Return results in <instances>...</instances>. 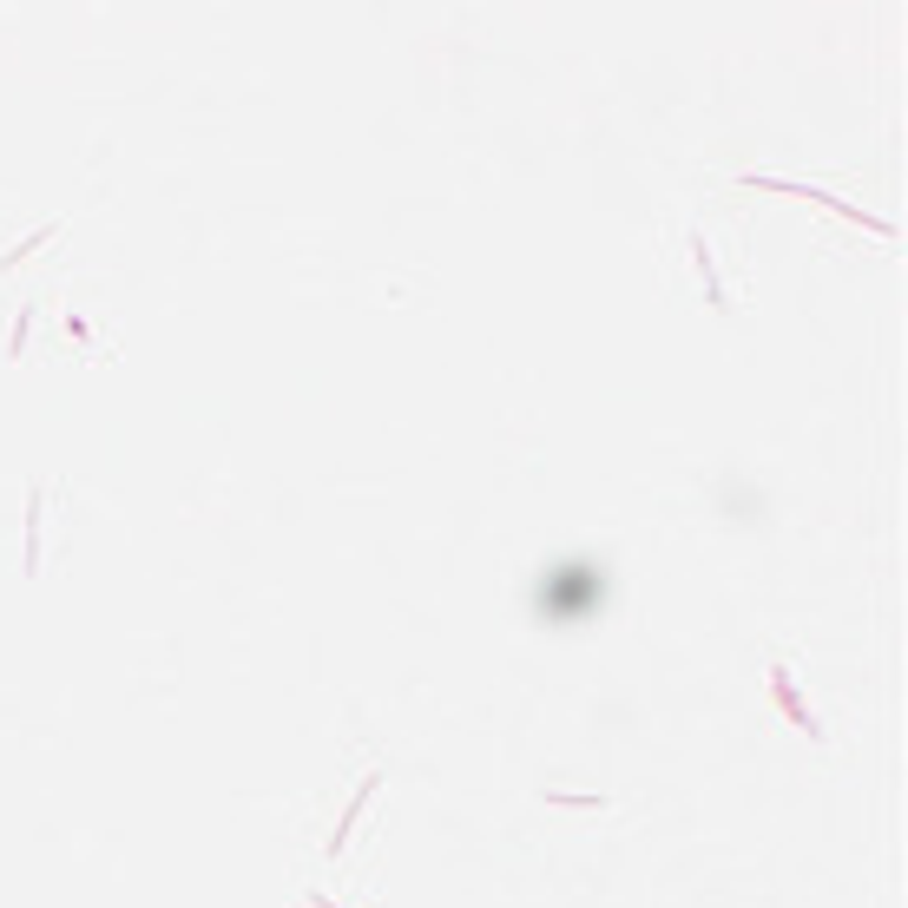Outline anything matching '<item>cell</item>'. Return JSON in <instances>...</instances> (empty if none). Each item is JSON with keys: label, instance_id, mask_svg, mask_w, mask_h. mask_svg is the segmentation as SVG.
I'll return each mask as SVG.
<instances>
[{"label": "cell", "instance_id": "obj_7", "mask_svg": "<svg viewBox=\"0 0 908 908\" xmlns=\"http://www.w3.org/2000/svg\"><path fill=\"white\" fill-rule=\"evenodd\" d=\"M53 231H60V224H40V231H27V237H20V244H14V251L0 257V270H14V264H20V257H33V251H40V244H47V237H53Z\"/></svg>", "mask_w": 908, "mask_h": 908}, {"label": "cell", "instance_id": "obj_4", "mask_svg": "<svg viewBox=\"0 0 908 908\" xmlns=\"http://www.w3.org/2000/svg\"><path fill=\"white\" fill-rule=\"evenodd\" d=\"M751 191H777V198H803V204H816V211H830L836 204V191H816V185H797V178H764V172H751L744 178Z\"/></svg>", "mask_w": 908, "mask_h": 908}, {"label": "cell", "instance_id": "obj_2", "mask_svg": "<svg viewBox=\"0 0 908 908\" xmlns=\"http://www.w3.org/2000/svg\"><path fill=\"white\" fill-rule=\"evenodd\" d=\"M770 698H777V711H783L790 724H797L803 737H823V724H816V711L797 698V678H790V665H783V658L770 665Z\"/></svg>", "mask_w": 908, "mask_h": 908}, {"label": "cell", "instance_id": "obj_8", "mask_svg": "<svg viewBox=\"0 0 908 908\" xmlns=\"http://www.w3.org/2000/svg\"><path fill=\"white\" fill-rule=\"evenodd\" d=\"M33 316H40V310H33V303H27V310H20V316H14V336H7V362H20V356H27V336H33Z\"/></svg>", "mask_w": 908, "mask_h": 908}, {"label": "cell", "instance_id": "obj_9", "mask_svg": "<svg viewBox=\"0 0 908 908\" xmlns=\"http://www.w3.org/2000/svg\"><path fill=\"white\" fill-rule=\"evenodd\" d=\"M310 908H343V902H336L329 889H310Z\"/></svg>", "mask_w": 908, "mask_h": 908}, {"label": "cell", "instance_id": "obj_1", "mask_svg": "<svg viewBox=\"0 0 908 908\" xmlns=\"http://www.w3.org/2000/svg\"><path fill=\"white\" fill-rule=\"evenodd\" d=\"M612 599V573L606 560H553L540 566V580H533V612L547 619V626H586L599 619Z\"/></svg>", "mask_w": 908, "mask_h": 908}, {"label": "cell", "instance_id": "obj_5", "mask_svg": "<svg viewBox=\"0 0 908 908\" xmlns=\"http://www.w3.org/2000/svg\"><path fill=\"white\" fill-rule=\"evenodd\" d=\"M691 264H698V283H705V303L711 310H731V297H724V283H718V257H711V244L698 231H691Z\"/></svg>", "mask_w": 908, "mask_h": 908}, {"label": "cell", "instance_id": "obj_3", "mask_svg": "<svg viewBox=\"0 0 908 908\" xmlns=\"http://www.w3.org/2000/svg\"><path fill=\"white\" fill-rule=\"evenodd\" d=\"M376 790H382V770H369V777L356 783V797H349V810L336 816V836H329V856H343V849H349V836H356V823H362V803L376 797Z\"/></svg>", "mask_w": 908, "mask_h": 908}, {"label": "cell", "instance_id": "obj_6", "mask_svg": "<svg viewBox=\"0 0 908 908\" xmlns=\"http://www.w3.org/2000/svg\"><path fill=\"white\" fill-rule=\"evenodd\" d=\"M40 520H47V494L40 487H27V573H40Z\"/></svg>", "mask_w": 908, "mask_h": 908}]
</instances>
